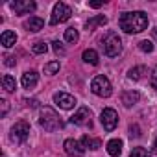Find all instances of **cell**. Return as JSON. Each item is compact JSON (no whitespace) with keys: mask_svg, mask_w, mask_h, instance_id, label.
Returning a JSON list of instances; mask_svg holds the SVG:
<instances>
[{"mask_svg":"<svg viewBox=\"0 0 157 157\" xmlns=\"http://www.w3.org/2000/svg\"><path fill=\"white\" fill-rule=\"evenodd\" d=\"M37 82H39V74H37L35 70H28V72H24L22 78H21V83H22L24 89H33V87L37 85Z\"/></svg>","mask_w":157,"mask_h":157,"instance_id":"obj_12","label":"cell"},{"mask_svg":"<svg viewBox=\"0 0 157 157\" xmlns=\"http://www.w3.org/2000/svg\"><path fill=\"white\" fill-rule=\"evenodd\" d=\"M0 43H2L4 48H11V46L17 43V35H15V32H11V30L2 32V35H0Z\"/></svg>","mask_w":157,"mask_h":157,"instance_id":"obj_15","label":"cell"},{"mask_svg":"<svg viewBox=\"0 0 157 157\" xmlns=\"http://www.w3.org/2000/svg\"><path fill=\"white\" fill-rule=\"evenodd\" d=\"M4 63H6V65H8V67H15V63H17V59H15V57H13V56H8V57H6V61H4Z\"/></svg>","mask_w":157,"mask_h":157,"instance_id":"obj_30","label":"cell"},{"mask_svg":"<svg viewBox=\"0 0 157 157\" xmlns=\"http://www.w3.org/2000/svg\"><path fill=\"white\" fill-rule=\"evenodd\" d=\"M102 46H104L105 56H109V57H117L122 52V41L117 32H107L105 37L102 39Z\"/></svg>","mask_w":157,"mask_h":157,"instance_id":"obj_3","label":"cell"},{"mask_svg":"<svg viewBox=\"0 0 157 157\" xmlns=\"http://www.w3.org/2000/svg\"><path fill=\"white\" fill-rule=\"evenodd\" d=\"M91 109L89 107H80L74 117H70V122L76 124V126H82V128H91L93 126V120H91Z\"/></svg>","mask_w":157,"mask_h":157,"instance_id":"obj_8","label":"cell"},{"mask_svg":"<svg viewBox=\"0 0 157 157\" xmlns=\"http://www.w3.org/2000/svg\"><path fill=\"white\" fill-rule=\"evenodd\" d=\"M2 87H4V91L13 93V91H15V78L10 76V74H6V76L2 78Z\"/></svg>","mask_w":157,"mask_h":157,"instance_id":"obj_22","label":"cell"},{"mask_svg":"<svg viewBox=\"0 0 157 157\" xmlns=\"http://www.w3.org/2000/svg\"><path fill=\"white\" fill-rule=\"evenodd\" d=\"M52 46H54V52H56L57 56H63V54H65L63 43H59V41H54V43H52Z\"/></svg>","mask_w":157,"mask_h":157,"instance_id":"obj_27","label":"cell"},{"mask_svg":"<svg viewBox=\"0 0 157 157\" xmlns=\"http://www.w3.org/2000/svg\"><path fill=\"white\" fill-rule=\"evenodd\" d=\"M89 6L91 8H100V6H104V2H89Z\"/></svg>","mask_w":157,"mask_h":157,"instance_id":"obj_32","label":"cell"},{"mask_svg":"<svg viewBox=\"0 0 157 157\" xmlns=\"http://www.w3.org/2000/svg\"><path fill=\"white\" fill-rule=\"evenodd\" d=\"M65 41L67 43H78V41H80V32H78L76 28H67L65 30Z\"/></svg>","mask_w":157,"mask_h":157,"instance_id":"obj_21","label":"cell"},{"mask_svg":"<svg viewBox=\"0 0 157 157\" xmlns=\"http://www.w3.org/2000/svg\"><path fill=\"white\" fill-rule=\"evenodd\" d=\"M122 146H124V142H122L120 139H111V140L107 142V153H109L111 157H118V155L122 153Z\"/></svg>","mask_w":157,"mask_h":157,"instance_id":"obj_14","label":"cell"},{"mask_svg":"<svg viewBox=\"0 0 157 157\" xmlns=\"http://www.w3.org/2000/svg\"><path fill=\"white\" fill-rule=\"evenodd\" d=\"M155 148H157V139H155Z\"/></svg>","mask_w":157,"mask_h":157,"instance_id":"obj_33","label":"cell"},{"mask_svg":"<svg viewBox=\"0 0 157 157\" xmlns=\"http://www.w3.org/2000/svg\"><path fill=\"white\" fill-rule=\"evenodd\" d=\"M0 105H2V113H0V115L6 117V113H8V102L6 100H0Z\"/></svg>","mask_w":157,"mask_h":157,"instance_id":"obj_31","label":"cell"},{"mask_svg":"<svg viewBox=\"0 0 157 157\" xmlns=\"http://www.w3.org/2000/svg\"><path fill=\"white\" fill-rule=\"evenodd\" d=\"M139 48H140L142 52H148V54H150V52H153V43H151V41H140V43H139Z\"/></svg>","mask_w":157,"mask_h":157,"instance_id":"obj_25","label":"cell"},{"mask_svg":"<svg viewBox=\"0 0 157 157\" xmlns=\"http://www.w3.org/2000/svg\"><path fill=\"white\" fill-rule=\"evenodd\" d=\"M30 135V124L24 122V120H19L13 128H11V133H10V139L15 142V144H21L28 139Z\"/></svg>","mask_w":157,"mask_h":157,"instance_id":"obj_6","label":"cell"},{"mask_svg":"<svg viewBox=\"0 0 157 157\" xmlns=\"http://www.w3.org/2000/svg\"><path fill=\"white\" fill-rule=\"evenodd\" d=\"M39 124H41L46 131H57V129L63 128L61 117H59L52 107H41V111H39Z\"/></svg>","mask_w":157,"mask_h":157,"instance_id":"obj_2","label":"cell"},{"mask_svg":"<svg viewBox=\"0 0 157 157\" xmlns=\"http://www.w3.org/2000/svg\"><path fill=\"white\" fill-rule=\"evenodd\" d=\"M11 8L15 10L17 15H26V13H33L37 10V4L33 0H17V2L11 4Z\"/></svg>","mask_w":157,"mask_h":157,"instance_id":"obj_10","label":"cell"},{"mask_svg":"<svg viewBox=\"0 0 157 157\" xmlns=\"http://www.w3.org/2000/svg\"><path fill=\"white\" fill-rule=\"evenodd\" d=\"M32 50H33V54H46L48 52V44L44 41H37V43H33Z\"/></svg>","mask_w":157,"mask_h":157,"instance_id":"obj_23","label":"cell"},{"mask_svg":"<svg viewBox=\"0 0 157 157\" xmlns=\"http://www.w3.org/2000/svg\"><path fill=\"white\" fill-rule=\"evenodd\" d=\"M57 70H59V61H50V63H46V65H44V72H46V74H50V76H52V74H56Z\"/></svg>","mask_w":157,"mask_h":157,"instance_id":"obj_24","label":"cell"},{"mask_svg":"<svg viewBox=\"0 0 157 157\" xmlns=\"http://www.w3.org/2000/svg\"><path fill=\"white\" fill-rule=\"evenodd\" d=\"M146 72H148L146 67H144V65H139V67H133V68L128 72V78H129V80H133V82H137V80H140Z\"/></svg>","mask_w":157,"mask_h":157,"instance_id":"obj_19","label":"cell"},{"mask_svg":"<svg viewBox=\"0 0 157 157\" xmlns=\"http://www.w3.org/2000/svg\"><path fill=\"white\" fill-rule=\"evenodd\" d=\"M104 24H107V17H104V15H96V17H93V19L87 21L85 28H87V32H93L96 26H104Z\"/></svg>","mask_w":157,"mask_h":157,"instance_id":"obj_17","label":"cell"},{"mask_svg":"<svg viewBox=\"0 0 157 157\" xmlns=\"http://www.w3.org/2000/svg\"><path fill=\"white\" fill-rule=\"evenodd\" d=\"M82 57H83V61H85V63H89V65H94V67H96V65L100 63V57H98V54H96V50H93V48H89V50H85Z\"/></svg>","mask_w":157,"mask_h":157,"instance_id":"obj_20","label":"cell"},{"mask_svg":"<svg viewBox=\"0 0 157 157\" xmlns=\"http://www.w3.org/2000/svg\"><path fill=\"white\" fill-rule=\"evenodd\" d=\"M54 104L59 105L61 109H72L76 105V98L68 93H56L54 94Z\"/></svg>","mask_w":157,"mask_h":157,"instance_id":"obj_11","label":"cell"},{"mask_svg":"<svg viewBox=\"0 0 157 157\" xmlns=\"http://www.w3.org/2000/svg\"><path fill=\"white\" fill-rule=\"evenodd\" d=\"M100 122H102L105 131H113L117 128V124H118V113L113 107H105L102 111V115H100Z\"/></svg>","mask_w":157,"mask_h":157,"instance_id":"obj_7","label":"cell"},{"mask_svg":"<svg viewBox=\"0 0 157 157\" xmlns=\"http://www.w3.org/2000/svg\"><path fill=\"white\" fill-rule=\"evenodd\" d=\"M91 91L100 96V98H109L113 94V87H111V82L107 80L105 76H96L94 80L91 82Z\"/></svg>","mask_w":157,"mask_h":157,"instance_id":"obj_4","label":"cell"},{"mask_svg":"<svg viewBox=\"0 0 157 157\" xmlns=\"http://www.w3.org/2000/svg\"><path fill=\"white\" fill-rule=\"evenodd\" d=\"M139 100H140V94L137 91H126V93H122V104L126 107H133Z\"/></svg>","mask_w":157,"mask_h":157,"instance_id":"obj_13","label":"cell"},{"mask_svg":"<svg viewBox=\"0 0 157 157\" xmlns=\"http://www.w3.org/2000/svg\"><path fill=\"white\" fill-rule=\"evenodd\" d=\"M72 15V10L65 4V2H57L52 10V17H50V24L56 26V24H61V22H67Z\"/></svg>","mask_w":157,"mask_h":157,"instance_id":"obj_5","label":"cell"},{"mask_svg":"<svg viewBox=\"0 0 157 157\" xmlns=\"http://www.w3.org/2000/svg\"><path fill=\"white\" fill-rule=\"evenodd\" d=\"M118 24L126 33H140L148 28V15L144 11H126L120 15Z\"/></svg>","mask_w":157,"mask_h":157,"instance_id":"obj_1","label":"cell"},{"mask_svg":"<svg viewBox=\"0 0 157 157\" xmlns=\"http://www.w3.org/2000/svg\"><path fill=\"white\" fill-rule=\"evenodd\" d=\"M150 83H151V87L157 91V65H155V68H153L151 74H150Z\"/></svg>","mask_w":157,"mask_h":157,"instance_id":"obj_28","label":"cell"},{"mask_svg":"<svg viewBox=\"0 0 157 157\" xmlns=\"http://www.w3.org/2000/svg\"><path fill=\"white\" fill-rule=\"evenodd\" d=\"M80 142H82L83 148H89V150H98V148H102V140H100V139H93V137H89V135H83Z\"/></svg>","mask_w":157,"mask_h":157,"instance_id":"obj_16","label":"cell"},{"mask_svg":"<svg viewBox=\"0 0 157 157\" xmlns=\"http://www.w3.org/2000/svg\"><path fill=\"white\" fill-rule=\"evenodd\" d=\"M63 148H65L67 155H70V157H83V153H85V148L82 146L80 140H76V139H67Z\"/></svg>","mask_w":157,"mask_h":157,"instance_id":"obj_9","label":"cell"},{"mask_svg":"<svg viewBox=\"0 0 157 157\" xmlns=\"http://www.w3.org/2000/svg\"><path fill=\"white\" fill-rule=\"evenodd\" d=\"M129 135H131V137H135V139H137V137H140V129H139V126H137V124L129 126Z\"/></svg>","mask_w":157,"mask_h":157,"instance_id":"obj_29","label":"cell"},{"mask_svg":"<svg viewBox=\"0 0 157 157\" xmlns=\"http://www.w3.org/2000/svg\"><path fill=\"white\" fill-rule=\"evenodd\" d=\"M131 157H150V153H148L144 148H133Z\"/></svg>","mask_w":157,"mask_h":157,"instance_id":"obj_26","label":"cell"},{"mask_svg":"<svg viewBox=\"0 0 157 157\" xmlns=\"http://www.w3.org/2000/svg\"><path fill=\"white\" fill-rule=\"evenodd\" d=\"M24 26L28 28V32H41V30H43V26H44V21H43V19H39V17H32L30 21H26V22H24Z\"/></svg>","mask_w":157,"mask_h":157,"instance_id":"obj_18","label":"cell"}]
</instances>
